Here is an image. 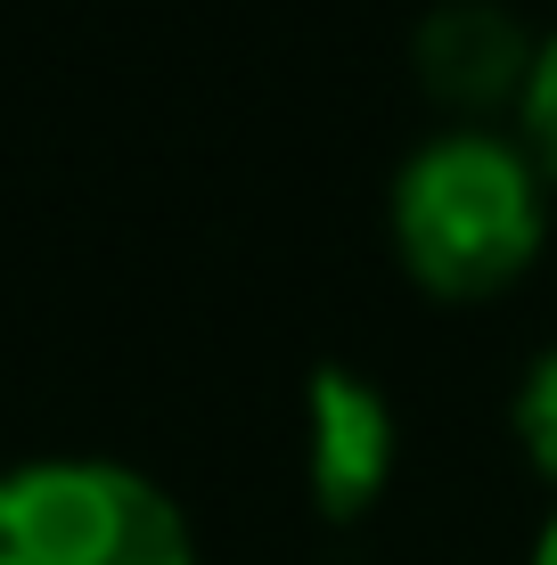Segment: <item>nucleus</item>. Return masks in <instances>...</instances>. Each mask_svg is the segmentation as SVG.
Returning a JSON list of instances; mask_svg holds the SVG:
<instances>
[{
	"label": "nucleus",
	"instance_id": "obj_1",
	"mask_svg": "<svg viewBox=\"0 0 557 565\" xmlns=\"http://www.w3.org/2000/svg\"><path fill=\"white\" fill-rule=\"evenodd\" d=\"M549 181L516 131L443 124L401 156L386 189L394 263L435 303H492L542 263L549 246Z\"/></svg>",
	"mask_w": 557,
	"mask_h": 565
},
{
	"label": "nucleus",
	"instance_id": "obj_2",
	"mask_svg": "<svg viewBox=\"0 0 557 565\" xmlns=\"http://www.w3.org/2000/svg\"><path fill=\"white\" fill-rule=\"evenodd\" d=\"M0 565H197V533L124 459L0 467Z\"/></svg>",
	"mask_w": 557,
	"mask_h": 565
},
{
	"label": "nucleus",
	"instance_id": "obj_3",
	"mask_svg": "<svg viewBox=\"0 0 557 565\" xmlns=\"http://www.w3.org/2000/svg\"><path fill=\"white\" fill-rule=\"evenodd\" d=\"M533 57H542V33L516 9H501V0H443L410 33L418 90L468 131H501V115L525 107Z\"/></svg>",
	"mask_w": 557,
	"mask_h": 565
},
{
	"label": "nucleus",
	"instance_id": "obj_4",
	"mask_svg": "<svg viewBox=\"0 0 557 565\" xmlns=\"http://www.w3.org/2000/svg\"><path fill=\"white\" fill-rule=\"evenodd\" d=\"M303 483H312L320 524L377 516L394 483V402L344 361L312 369V385H303Z\"/></svg>",
	"mask_w": 557,
	"mask_h": 565
},
{
	"label": "nucleus",
	"instance_id": "obj_5",
	"mask_svg": "<svg viewBox=\"0 0 557 565\" xmlns=\"http://www.w3.org/2000/svg\"><path fill=\"white\" fill-rule=\"evenodd\" d=\"M508 435H516V451L533 459V476L557 483V344L525 369V377H516V394H508Z\"/></svg>",
	"mask_w": 557,
	"mask_h": 565
},
{
	"label": "nucleus",
	"instance_id": "obj_6",
	"mask_svg": "<svg viewBox=\"0 0 557 565\" xmlns=\"http://www.w3.org/2000/svg\"><path fill=\"white\" fill-rule=\"evenodd\" d=\"M516 140L542 164L549 198H557V25L542 33V57H533V83H525V107H516Z\"/></svg>",
	"mask_w": 557,
	"mask_h": 565
},
{
	"label": "nucleus",
	"instance_id": "obj_7",
	"mask_svg": "<svg viewBox=\"0 0 557 565\" xmlns=\"http://www.w3.org/2000/svg\"><path fill=\"white\" fill-rule=\"evenodd\" d=\"M533 565H557V516L542 524V541H533Z\"/></svg>",
	"mask_w": 557,
	"mask_h": 565
}]
</instances>
